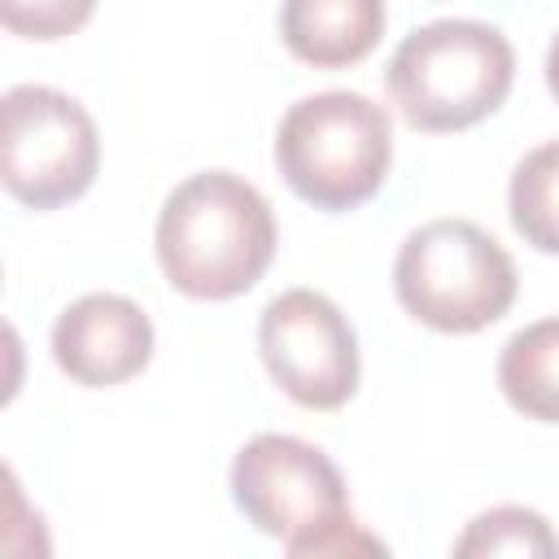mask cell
<instances>
[{"mask_svg": "<svg viewBox=\"0 0 559 559\" xmlns=\"http://www.w3.org/2000/svg\"><path fill=\"white\" fill-rule=\"evenodd\" d=\"M100 166L92 114L44 83L9 87L0 100V179L13 201L57 210L79 201Z\"/></svg>", "mask_w": 559, "mask_h": 559, "instance_id": "8992f818", "label": "cell"}, {"mask_svg": "<svg viewBox=\"0 0 559 559\" xmlns=\"http://www.w3.org/2000/svg\"><path fill=\"white\" fill-rule=\"evenodd\" d=\"M153 249L170 288L192 301H227L266 275L275 258V214L249 179L201 170L162 201Z\"/></svg>", "mask_w": 559, "mask_h": 559, "instance_id": "6da1fadb", "label": "cell"}, {"mask_svg": "<svg viewBox=\"0 0 559 559\" xmlns=\"http://www.w3.org/2000/svg\"><path fill=\"white\" fill-rule=\"evenodd\" d=\"M515 284L511 253L467 218H432L415 227L393 262L402 310L450 336L498 323L515 301Z\"/></svg>", "mask_w": 559, "mask_h": 559, "instance_id": "5b68a950", "label": "cell"}, {"mask_svg": "<svg viewBox=\"0 0 559 559\" xmlns=\"http://www.w3.org/2000/svg\"><path fill=\"white\" fill-rule=\"evenodd\" d=\"M384 22H389L384 0H284L280 4L284 48L314 70L358 66L380 44Z\"/></svg>", "mask_w": 559, "mask_h": 559, "instance_id": "9c48e42d", "label": "cell"}, {"mask_svg": "<svg viewBox=\"0 0 559 559\" xmlns=\"http://www.w3.org/2000/svg\"><path fill=\"white\" fill-rule=\"evenodd\" d=\"M96 0H0V17L22 39H66L92 17Z\"/></svg>", "mask_w": 559, "mask_h": 559, "instance_id": "4fadbf2b", "label": "cell"}, {"mask_svg": "<svg viewBox=\"0 0 559 559\" xmlns=\"http://www.w3.org/2000/svg\"><path fill=\"white\" fill-rule=\"evenodd\" d=\"M393 162V122L362 92H319L288 105L275 131L284 183L314 210H354L380 192Z\"/></svg>", "mask_w": 559, "mask_h": 559, "instance_id": "277c9868", "label": "cell"}, {"mask_svg": "<svg viewBox=\"0 0 559 559\" xmlns=\"http://www.w3.org/2000/svg\"><path fill=\"white\" fill-rule=\"evenodd\" d=\"M57 367L87 389H109L140 376L153 358V323L122 293H87L52 323Z\"/></svg>", "mask_w": 559, "mask_h": 559, "instance_id": "ba28073f", "label": "cell"}, {"mask_svg": "<svg viewBox=\"0 0 559 559\" xmlns=\"http://www.w3.org/2000/svg\"><path fill=\"white\" fill-rule=\"evenodd\" d=\"M546 87H550V96L559 100V35H555L550 48H546Z\"/></svg>", "mask_w": 559, "mask_h": 559, "instance_id": "5bb4252c", "label": "cell"}, {"mask_svg": "<svg viewBox=\"0 0 559 559\" xmlns=\"http://www.w3.org/2000/svg\"><path fill=\"white\" fill-rule=\"evenodd\" d=\"M507 205L511 227L524 236V245L559 258V140H546L520 157L507 188Z\"/></svg>", "mask_w": 559, "mask_h": 559, "instance_id": "8fae6325", "label": "cell"}, {"mask_svg": "<svg viewBox=\"0 0 559 559\" xmlns=\"http://www.w3.org/2000/svg\"><path fill=\"white\" fill-rule=\"evenodd\" d=\"M454 555H559V537L550 533L546 515L528 511V507H493L480 511L467 533L454 542Z\"/></svg>", "mask_w": 559, "mask_h": 559, "instance_id": "7c38bea8", "label": "cell"}, {"mask_svg": "<svg viewBox=\"0 0 559 559\" xmlns=\"http://www.w3.org/2000/svg\"><path fill=\"white\" fill-rule=\"evenodd\" d=\"M271 380L306 411H336L358 389V336L341 306L314 288H288L258 319Z\"/></svg>", "mask_w": 559, "mask_h": 559, "instance_id": "52a82bcc", "label": "cell"}, {"mask_svg": "<svg viewBox=\"0 0 559 559\" xmlns=\"http://www.w3.org/2000/svg\"><path fill=\"white\" fill-rule=\"evenodd\" d=\"M502 397L542 424H559V314L520 328L498 354Z\"/></svg>", "mask_w": 559, "mask_h": 559, "instance_id": "30bf717a", "label": "cell"}, {"mask_svg": "<svg viewBox=\"0 0 559 559\" xmlns=\"http://www.w3.org/2000/svg\"><path fill=\"white\" fill-rule=\"evenodd\" d=\"M389 96L415 131H467L489 118L515 79L511 39L472 17H441L411 31L389 57Z\"/></svg>", "mask_w": 559, "mask_h": 559, "instance_id": "3957f363", "label": "cell"}, {"mask_svg": "<svg viewBox=\"0 0 559 559\" xmlns=\"http://www.w3.org/2000/svg\"><path fill=\"white\" fill-rule=\"evenodd\" d=\"M231 498L245 520L275 537L293 559L380 555L384 542L354 520L336 463L288 432H258L231 463Z\"/></svg>", "mask_w": 559, "mask_h": 559, "instance_id": "7a4b0ae2", "label": "cell"}]
</instances>
